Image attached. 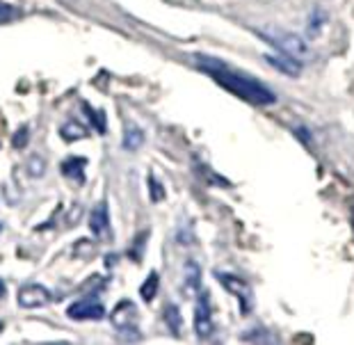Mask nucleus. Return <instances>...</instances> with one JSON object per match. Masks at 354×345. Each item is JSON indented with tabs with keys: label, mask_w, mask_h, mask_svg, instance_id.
<instances>
[{
	"label": "nucleus",
	"mask_w": 354,
	"mask_h": 345,
	"mask_svg": "<svg viewBox=\"0 0 354 345\" xmlns=\"http://www.w3.org/2000/svg\"><path fill=\"white\" fill-rule=\"evenodd\" d=\"M194 62H197L199 69L203 73H208L217 85L227 89L229 94L252 103V106H272L277 101V94L268 85H263L261 80L247 76L243 71H236L227 62H222V59L210 57V55H197Z\"/></svg>",
	"instance_id": "nucleus-1"
},
{
	"label": "nucleus",
	"mask_w": 354,
	"mask_h": 345,
	"mask_svg": "<svg viewBox=\"0 0 354 345\" xmlns=\"http://www.w3.org/2000/svg\"><path fill=\"white\" fill-rule=\"evenodd\" d=\"M256 32H259L263 41H268L270 46H274L277 53L290 55L295 59H302V62L306 57H311V48H308V44L299 35H292L288 30L274 28V26H261V28H256Z\"/></svg>",
	"instance_id": "nucleus-2"
},
{
	"label": "nucleus",
	"mask_w": 354,
	"mask_h": 345,
	"mask_svg": "<svg viewBox=\"0 0 354 345\" xmlns=\"http://www.w3.org/2000/svg\"><path fill=\"white\" fill-rule=\"evenodd\" d=\"M112 327L117 329L122 336H131V339H140V327H138V309L131 299H122L110 313Z\"/></svg>",
	"instance_id": "nucleus-3"
},
{
	"label": "nucleus",
	"mask_w": 354,
	"mask_h": 345,
	"mask_svg": "<svg viewBox=\"0 0 354 345\" xmlns=\"http://www.w3.org/2000/svg\"><path fill=\"white\" fill-rule=\"evenodd\" d=\"M194 332L199 339H210L215 332L213 313H210V297L206 290L199 292V299L194 304Z\"/></svg>",
	"instance_id": "nucleus-4"
},
{
	"label": "nucleus",
	"mask_w": 354,
	"mask_h": 345,
	"mask_svg": "<svg viewBox=\"0 0 354 345\" xmlns=\"http://www.w3.org/2000/svg\"><path fill=\"white\" fill-rule=\"evenodd\" d=\"M66 316L71 320H103L105 306L94 297H82L66 309Z\"/></svg>",
	"instance_id": "nucleus-5"
},
{
	"label": "nucleus",
	"mask_w": 354,
	"mask_h": 345,
	"mask_svg": "<svg viewBox=\"0 0 354 345\" xmlns=\"http://www.w3.org/2000/svg\"><path fill=\"white\" fill-rule=\"evenodd\" d=\"M17 299L24 309H39V306L50 304L53 295L46 286H41V283H26V286L19 290Z\"/></svg>",
	"instance_id": "nucleus-6"
},
{
	"label": "nucleus",
	"mask_w": 354,
	"mask_h": 345,
	"mask_svg": "<svg viewBox=\"0 0 354 345\" xmlns=\"http://www.w3.org/2000/svg\"><path fill=\"white\" fill-rule=\"evenodd\" d=\"M217 281L222 283L224 288L229 292H233L240 302H243V311H250V302H252V288L250 283L243 281L240 277H233V274H227V272H217Z\"/></svg>",
	"instance_id": "nucleus-7"
},
{
	"label": "nucleus",
	"mask_w": 354,
	"mask_h": 345,
	"mask_svg": "<svg viewBox=\"0 0 354 345\" xmlns=\"http://www.w3.org/2000/svg\"><path fill=\"white\" fill-rule=\"evenodd\" d=\"M266 62L270 66H274L277 71H281L283 76H299L302 73V59H295L290 55H283V53H272V55H266Z\"/></svg>",
	"instance_id": "nucleus-8"
},
{
	"label": "nucleus",
	"mask_w": 354,
	"mask_h": 345,
	"mask_svg": "<svg viewBox=\"0 0 354 345\" xmlns=\"http://www.w3.org/2000/svg\"><path fill=\"white\" fill-rule=\"evenodd\" d=\"M110 227V215H108V206L103 204H96L92 208V213H89V231H92L94 236H103L105 231Z\"/></svg>",
	"instance_id": "nucleus-9"
},
{
	"label": "nucleus",
	"mask_w": 354,
	"mask_h": 345,
	"mask_svg": "<svg viewBox=\"0 0 354 345\" xmlns=\"http://www.w3.org/2000/svg\"><path fill=\"white\" fill-rule=\"evenodd\" d=\"M85 158H66L62 162V174L76 183H85Z\"/></svg>",
	"instance_id": "nucleus-10"
},
{
	"label": "nucleus",
	"mask_w": 354,
	"mask_h": 345,
	"mask_svg": "<svg viewBox=\"0 0 354 345\" xmlns=\"http://www.w3.org/2000/svg\"><path fill=\"white\" fill-rule=\"evenodd\" d=\"M165 322H167V327L171 329V334L180 336V332H183V316H180L176 304L165 306Z\"/></svg>",
	"instance_id": "nucleus-11"
},
{
	"label": "nucleus",
	"mask_w": 354,
	"mask_h": 345,
	"mask_svg": "<svg viewBox=\"0 0 354 345\" xmlns=\"http://www.w3.org/2000/svg\"><path fill=\"white\" fill-rule=\"evenodd\" d=\"M142 142H145V133H142V129H138L135 124H128L126 133H124V149L126 151H135V149H140Z\"/></svg>",
	"instance_id": "nucleus-12"
},
{
	"label": "nucleus",
	"mask_w": 354,
	"mask_h": 345,
	"mask_svg": "<svg viewBox=\"0 0 354 345\" xmlns=\"http://www.w3.org/2000/svg\"><path fill=\"white\" fill-rule=\"evenodd\" d=\"M158 283H160V277H158V272H151L147 277V281L142 283V288H140V295L145 302H151V299L158 295Z\"/></svg>",
	"instance_id": "nucleus-13"
},
{
	"label": "nucleus",
	"mask_w": 354,
	"mask_h": 345,
	"mask_svg": "<svg viewBox=\"0 0 354 345\" xmlns=\"http://www.w3.org/2000/svg\"><path fill=\"white\" fill-rule=\"evenodd\" d=\"M59 135L66 140V142H71V140H82V138H87V131L82 129L80 124L76 122H69V124H64L62 126V131H59Z\"/></svg>",
	"instance_id": "nucleus-14"
},
{
	"label": "nucleus",
	"mask_w": 354,
	"mask_h": 345,
	"mask_svg": "<svg viewBox=\"0 0 354 345\" xmlns=\"http://www.w3.org/2000/svg\"><path fill=\"white\" fill-rule=\"evenodd\" d=\"M201 268L194 263V261H187L185 263V281H187V288H199V283H201Z\"/></svg>",
	"instance_id": "nucleus-15"
},
{
	"label": "nucleus",
	"mask_w": 354,
	"mask_h": 345,
	"mask_svg": "<svg viewBox=\"0 0 354 345\" xmlns=\"http://www.w3.org/2000/svg\"><path fill=\"white\" fill-rule=\"evenodd\" d=\"M17 17H21V10L19 7H14L10 3H0V26L3 24H10Z\"/></svg>",
	"instance_id": "nucleus-16"
},
{
	"label": "nucleus",
	"mask_w": 354,
	"mask_h": 345,
	"mask_svg": "<svg viewBox=\"0 0 354 345\" xmlns=\"http://www.w3.org/2000/svg\"><path fill=\"white\" fill-rule=\"evenodd\" d=\"M325 14H322L320 10H315L313 12V17L311 19H308V21H311V24H308V35H318L320 32V28L322 26H325Z\"/></svg>",
	"instance_id": "nucleus-17"
},
{
	"label": "nucleus",
	"mask_w": 354,
	"mask_h": 345,
	"mask_svg": "<svg viewBox=\"0 0 354 345\" xmlns=\"http://www.w3.org/2000/svg\"><path fill=\"white\" fill-rule=\"evenodd\" d=\"M149 183H151V185H149V190H151V201H160L165 197V192L160 190V183H158L153 176L149 178Z\"/></svg>",
	"instance_id": "nucleus-18"
},
{
	"label": "nucleus",
	"mask_w": 354,
	"mask_h": 345,
	"mask_svg": "<svg viewBox=\"0 0 354 345\" xmlns=\"http://www.w3.org/2000/svg\"><path fill=\"white\" fill-rule=\"evenodd\" d=\"M26 140H28V131L24 129V133H21V138H19V135L14 138V144H17V147H24V144H26Z\"/></svg>",
	"instance_id": "nucleus-19"
},
{
	"label": "nucleus",
	"mask_w": 354,
	"mask_h": 345,
	"mask_svg": "<svg viewBox=\"0 0 354 345\" xmlns=\"http://www.w3.org/2000/svg\"><path fill=\"white\" fill-rule=\"evenodd\" d=\"M5 292H7V286H5V281L0 279V297H5Z\"/></svg>",
	"instance_id": "nucleus-20"
},
{
	"label": "nucleus",
	"mask_w": 354,
	"mask_h": 345,
	"mask_svg": "<svg viewBox=\"0 0 354 345\" xmlns=\"http://www.w3.org/2000/svg\"><path fill=\"white\" fill-rule=\"evenodd\" d=\"M350 215H352V227H354V201H352V206H350Z\"/></svg>",
	"instance_id": "nucleus-21"
},
{
	"label": "nucleus",
	"mask_w": 354,
	"mask_h": 345,
	"mask_svg": "<svg viewBox=\"0 0 354 345\" xmlns=\"http://www.w3.org/2000/svg\"><path fill=\"white\" fill-rule=\"evenodd\" d=\"M0 334H3V322H0Z\"/></svg>",
	"instance_id": "nucleus-22"
}]
</instances>
